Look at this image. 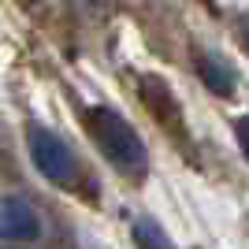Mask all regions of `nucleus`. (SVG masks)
<instances>
[{"mask_svg":"<svg viewBox=\"0 0 249 249\" xmlns=\"http://www.w3.org/2000/svg\"><path fill=\"white\" fill-rule=\"evenodd\" d=\"M86 130L119 171H134V175L145 171V142L123 115H115L112 108H93L86 112Z\"/></svg>","mask_w":249,"mask_h":249,"instance_id":"nucleus-1","label":"nucleus"},{"mask_svg":"<svg viewBox=\"0 0 249 249\" xmlns=\"http://www.w3.org/2000/svg\"><path fill=\"white\" fill-rule=\"evenodd\" d=\"M30 156L37 164V171L56 186H71L78 178V160H74L71 145L45 126H30Z\"/></svg>","mask_w":249,"mask_h":249,"instance_id":"nucleus-2","label":"nucleus"},{"mask_svg":"<svg viewBox=\"0 0 249 249\" xmlns=\"http://www.w3.org/2000/svg\"><path fill=\"white\" fill-rule=\"evenodd\" d=\"M41 223L22 197H0V238L4 242H34Z\"/></svg>","mask_w":249,"mask_h":249,"instance_id":"nucleus-3","label":"nucleus"},{"mask_svg":"<svg viewBox=\"0 0 249 249\" xmlns=\"http://www.w3.org/2000/svg\"><path fill=\"white\" fill-rule=\"evenodd\" d=\"M201 78H205V86H212L216 93H231V89H234V74L223 67L219 56H205V60H201Z\"/></svg>","mask_w":249,"mask_h":249,"instance_id":"nucleus-4","label":"nucleus"},{"mask_svg":"<svg viewBox=\"0 0 249 249\" xmlns=\"http://www.w3.org/2000/svg\"><path fill=\"white\" fill-rule=\"evenodd\" d=\"M134 242H138V249H171V242H167V234L160 231V223L149 219V216H142L134 223Z\"/></svg>","mask_w":249,"mask_h":249,"instance_id":"nucleus-5","label":"nucleus"},{"mask_svg":"<svg viewBox=\"0 0 249 249\" xmlns=\"http://www.w3.org/2000/svg\"><path fill=\"white\" fill-rule=\"evenodd\" d=\"M234 134H238V142H242V153L249 156V115H242L238 123H234Z\"/></svg>","mask_w":249,"mask_h":249,"instance_id":"nucleus-6","label":"nucleus"},{"mask_svg":"<svg viewBox=\"0 0 249 249\" xmlns=\"http://www.w3.org/2000/svg\"><path fill=\"white\" fill-rule=\"evenodd\" d=\"M238 26H242V37H246V49H249V11L242 15V22H238Z\"/></svg>","mask_w":249,"mask_h":249,"instance_id":"nucleus-7","label":"nucleus"},{"mask_svg":"<svg viewBox=\"0 0 249 249\" xmlns=\"http://www.w3.org/2000/svg\"><path fill=\"white\" fill-rule=\"evenodd\" d=\"M22 4H34V0H22Z\"/></svg>","mask_w":249,"mask_h":249,"instance_id":"nucleus-8","label":"nucleus"}]
</instances>
